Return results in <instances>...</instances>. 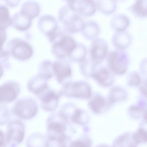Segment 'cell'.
<instances>
[{
  "instance_id": "obj_11",
  "label": "cell",
  "mask_w": 147,
  "mask_h": 147,
  "mask_svg": "<svg viewBox=\"0 0 147 147\" xmlns=\"http://www.w3.org/2000/svg\"><path fill=\"white\" fill-rule=\"evenodd\" d=\"M39 29L52 42L61 32L55 19L49 15H45L40 18L38 23Z\"/></svg>"
},
{
  "instance_id": "obj_29",
  "label": "cell",
  "mask_w": 147,
  "mask_h": 147,
  "mask_svg": "<svg viewBox=\"0 0 147 147\" xmlns=\"http://www.w3.org/2000/svg\"><path fill=\"white\" fill-rule=\"evenodd\" d=\"M87 53L85 46L82 43H78L68 57L73 61L81 62L86 58Z\"/></svg>"
},
{
  "instance_id": "obj_39",
  "label": "cell",
  "mask_w": 147,
  "mask_h": 147,
  "mask_svg": "<svg viewBox=\"0 0 147 147\" xmlns=\"http://www.w3.org/2000/svg\"><path fill=\"white\" fill-rule=\"evenodd\" d=\"M7 59L4 57L2 55L0 54V78L2 76L3 71L1 63L3 61H5Z\"/></svg>"
},
{
  "instance_id": "obj_38",
  "label": "cell",
  "mask_w": 147,
  "mask_h": 147,
  "mask_svg": "<svg viewBox=\"0 0 147 147\" xmlns=\"http://www.w3.org/2000/svg\"><path fill=\"white\" fill-rule=\"evenodd\" d=\"M6 146L5 134L2 130L0 129V147H6Z\"/></svg>"
},
{
  "instance_id": "obj_16",
  "label": "cell",
  "mask_w": 147,
  "mask_h": 147,
  "mask_svg": "<svg viewBox=\"0 0 147 147\" xmlns=\"http://www.w3.org/2000/svg\"><path fill=\"white\" fill-rule=\"evenodd\" d=\"M132 36L127 31L125 30L115 32L113 35L111 41L113 45L116 49L124 50L130 45Z\"/></svg>"
},
{
  "instance_id": "obj_23",
  "label": "cell",
  "mask_w": 147,
  "mask_h": 147,
  "mask_svg": "<svg viewBox=\"0 0 147 147\" xmlns=\"http://www.w3.org/2000/svg\"><path fill=\"white\" fill-rule=\"evenodd\" d=\"M95 1L96 9L104 14H111L117 9V3L116 1L98 0Z\"/></svg>"
},
{
  "instance_id": "obj_35",
  "label": "cell",
  "mask_w": 147,
  "mask_h": 147,
  "mask_svg": "<svg viewBox=\"0 0 147 147\" xmlns=\"http://www.w3.org/2000/svg\"><path fill=\"white\" fill-rule=\"evenodd\" d=\"M6 108L3 107V110H0V126L8 123L10 121V115Z\"/></svg>"
},
{
  "instance_id": "obj_3",
  "label": "cell",
  "mask_w": 147,
  "mask_h": 147,
  "mask_svg": "<svg viewBox=\"0 0 147 147\" xmlns=\"http://www.w3.org/2000/svg\"><path fill=\"white\" fill-rule=\"evenodd\" d=\"M52 42V52L56 57L61 59L68 56L77 44L71 36L61 32Z\"/></svg>"
},
{
  "instance_id": "obj_2",
  "label": "cell",
  "mask_w": 147,
  "mask_h": 147,
  "mask_svg": "<svg viewBox=\"0 0 147 147\" xmlns=\"http://www.w3.org/2000/svg\"><path fill=\"white\" fill-rule=\"evenodd\" d=\"M58 14L59 19L68 32H76L83 28L85 22L83 19L68 5L62 7Z\"/></svg>"
},
{
  "instance_id": "obj_33",
  "label": "cell",
  "mask_w": 147,
  "mask_h": 147,
  "mask_svg": "<svg viewBox=\"0 0 147 147\" xmlns=\"http://www.w3.org/2000/svg\"><path fill=\"white\" fill-rule=\"evenodd\" d=\"M90 139L87 136L83 135L72 140L69 147H91Z\"/></svg>"
},
{
  "instance_id": "obj_9",
  "label": "cell",
  "mask_w": 147,
  "mask_h": 147,
  "mask_svg": "<svg viewBox=\"0 0 147 147\" xmlns=\"http://www.w3.org/2000/svg\"><path fill=\"white\" fill-rule=\"evenodd\" d=\"M62 95L60 90H55L49 87L39 96L40 106L44 111H53L58 107L59 100Z\"/></svg>"
},
{
  "instance_id": "obj_32",
  "label": "cell",
  "mask_w": 147,
  "mask_h": 147,
  "mask_svg": "<svg viewBox=\"0 0 147 147\" xmlns=\"http://www.w3.org/2000/svg\"><path fill=\"white\" fill-rule=\"evenodd\" d=\"M77 108L76 106L72 102L66 103L60 107L58 112L69 123L71 116Z\"/></svg>"
},
{
  "instance_id": "obj_12",
  "label": "cell",
  "mask_w": 147,
  "mask_h": 147,
  "mask_svg": "<svg viewBox=\"0 0 147 147\" xmlns=\"http://www.w3.org/2000/svg\"><path fill=\"white\" fill-rule=\"evenodd\" d=\"M68 6L74 11L86 16H91L96 9L95 1H68Z\"/></svg>"
},
{
  "instance_id": "obj_40",
  "label": "cell",
  "mask_w": 147,
  "mask_h": 147,
  "mask_svg": "<svg viewBox=\"0 0 147 147\" xmlns=\"http://www.w3.org/2000/svg\"><path fill=\"white\" fill-rule=\"evenodd\" d=\"M96 147H110L108 145L105 144H99Z\"/></svg>"
},
{
  "instance_id": "obj_5",
  "label": "cell",
  "mask_w": 147,
  "mask_h": 147,
  "mask_svg": "<svg viewBox=\"0 0 147 147\" xmlns=\"http://www.w3.org/2000/svg\"><path fill=\"white\" fill-rule=\"evenodd\" d=\"M38 106L35 101L31 98H24L17 101L12 109L13 113L19 118L29 120L36 114Z\"/></svg>"
},
{
  "instance_id": "obj_8",
  "label": "cell",
  "mask_w": 147,
  "mask_h": 147,
  "mask_svg": "<svg viewBox=\"0 0 147 147\" xmlns=\"http://www.w3.org/2000/svg\"><path fill=\"white\" fill-rule=\"evenodd\" d=\"M8 51L14 57L21 61L30 58L33 53L31 46L27 42L19 38L11 39L8 45Z\"/></svg>"
},
{
  "instance_id": "obj_30",
  "label": "cell",
  "mask_w": 147,
  "mask_h": 147,
  "mask_svg": "<svg viewBox=\"0 0 147 147\" xmlns=\"http://www.w3.org/2000/svg\"><path fill=\"white\" fill-rule=\"evenodd\" d=\"M7 8L3 5H0V28L6 29L12 24Z\"/></svg>"
},
{
  "instance_id": "obj_26",
  "label": "cell",
  "mask_w": 147,
  "mask_h": 147,
  "mask_svg": "<svg viewBox=\"0 0 147 147\" xmlns=\"http://www.w3.org/2000/svg\"><path fill=\"white\" fill-rule=\"evenodd\" d=\"M20 11L32 19L39 14V7L38 4L35 2L28 1L23 4Z\"/></svg>"
},
{
  "instance_id": "obj_18",
  "label": "cell",
  "mask_w": 147,
  "mask_h": 147,
  "mask_svg": "<svg viewBox=\"0 0 147 147\" xmlns=\"http://www.w3.org/2000/svg\"><path fill=\"white\" fill-rule=\"evenodd\" d=\"M130 20L127 15L122 13H117L111 18L110 25L111 28L116 32L125 30L129 25Z\"/></svg>"
},
{
  "instance_id": "obj_1",
  "label": "cell",
  "mask_w": 147,
  "mask_h": 147,
  "mask_svg": "<svg viewBox=\"0 0 147 147\" xmlns=\"http://www.w3.org/2000/svg\"><path fill=\"white\" fill-rule=\"evenodd\" d=\"M60 90L62 95L69 98L88 99L92 94L89 85L82 81L65 82L63 84Z\"/></svg>"
},
{
  "instance_id": "obj_14",
  "label": "cell",
  "mask_w": 147,
  "mask_h": 147,
  "mask_svg": "<svg viewBox=\"0 0 147 147\" xmlns=\"http://www.w3.org/2000/svg\"><path fill=\"white\" fill-rule=\"evenodd\" d=\"M53 68L54 75L59 84L62 83L71 76L72 70L70 65L64 60L59 59L53 62Z\"/></svg>"
},
{
  "instance_id": "obj_10",
  "label": "cell",
  "mask_w": 147,
  "mask_h": 147,
  "mask_svg": "<svg viewBox=\"0 0 147 147\" xmlns=\"http://www.w3.org/2000/svg\"><path fill=\"white\" fill-rule=\"evenodd\" d=\"M108 50V45L107 41L103 38H96L93 39L89 46V58L100 64L106 57Z\"/></svg>"
},
{
  "instance_id": "obj_31",
  "label": "cell",
  "mask_w": 147,
  "mask_h": 147,
  "mask_svg": "<svg viewBox=\"0 0 147 147\" xmlns=\"http://www.w3.org/2000/svg\"><path fill=\"white\" fill-rule=\"evenodd\" d=\"M106 102L103 97L100 95H96L90 101L88 105L92 111L98 113L105 107Z\"/></svg>"
},
{
  "instance_id": "obj_34",
  "label": "cell",
  "mask_w": 147,
  "mask_h": 147,
  "mask_svg": "<svg viewBox=\"0 0 147 147\" xmlns=\"http://www.w3.org/2000/svg\"><path fill=\"white\" fill-rule=\"evenodd\" d=\"M135 136L138 144L146 143L147 141V131L144 128H139L134 132Z\"/></svg>"
},
{
  "instance_id": "obj_6",
  "label": "cell",
  "mask_w": 147,
  "mask_h": 147,
  "mask_svg": "<svg viewBox=\"0 0 147 147\" xmlns=\"http://www.w3.org/2000/svg\"><path fill=\"white\" fill-rule=\"evenodd\" d=\"M106 57L109 67L115 72L121 74L126 71L129 58L124 50L116 49L111 51L108 52Z\"/></svg>"
},
{
  "instance_id": "obj_27",
  "label": "cell",
  "mask_w": 147,
  "mask_h": 147,
  "mask_svg": "<svg viewBox=\"0 0 147 147\" xmlns=\"http://www.w3.org/2000/svg\"><path fill=\"white\" fill-rule=\"evenodd\" d=\"M46 138L42 133L34 132L27 138L26 147H45Z\"/></svg>"
},
{
  "instance_id": "obj_24",
  "label": "cell",
  "mask_w": 147,
  "mask_h": 147,
  "mask_svg": "<svg viewBox=\"0 0 147 147\" xmlns=\"http://www.w3.org/2000/svg\"><path fill=\"white\" fill-rule=\"evenodd\" d=\"M89 117L87 113L83 110L77 108L71 116L69 124L84 126L87 123Z\"/></svg>"
},
{
  "instance_id": "obj_19",
  "label": "cell",
  "mask_w": 147,
  "mask_h": 147,
  "mask_svg": "<svg viewBox=\"0 0 147 147\" xmlns=\"http://www.w3.org/2000/svg\"><path fill=\"white\" fill-rule=\"evenodd\" d=\"M45 147H69L72 141L66 134L57 136L45 137Z\"/></svg>"
},
{
  "instance_id": "obj_7",
  "label": "cell",
  "mask_w": 147,
  "mask_h": 147,
  "mask_svg": "<svg viewBox=\"0 0 147 147\" xmlns=\"http://www.w3.org/2000/svg\"><path fill=\"white\" fill-rule=\"evenodd\" d=\"M46 125L45 136H56L66 134L69 127L68 121L58 112L50 115L47 119Z\"/></svg>"
},
{
  "instance_id": "obj_13",
  "label": "cell",
  "mask_w": 147,
  "mask_h": 147,
  "mask_svg": "<svg viewBox=\"0 0 147 147\" xmlns=\"http://www.w3.org/2000/svg\"><path fill=\"white\" fill-rule=\"evenodd\" d=\"M20 88L14 82H8L0 86V103L11 102L19 95Z\"/></svg>"
},
{
  "instance_id": "obj_37",
  "label": "cell",
  "mask_w": 147,
  "mask_h": 147,
  "mask_svg": "<svg viewBox=\"0 0 147 147\" xmlns=\"http://www.w3.org/2000/svg\"><path fill=\"white\" fill-rule=\"evenodd\" d=\"M7 38L5 29L0 28V52L2 50L3 45Z\"/></svg>"
},
{
  "instance_id": "obj_28",
  "label": "cell",
  "mask_w": 147,
  "mask_h": 147,
  "mask_svg": "<svg viewBox=\"0 0 147 147\" xmlns=\"http://www.w3.org/2000/svg\"><path fill=\"white\" fill-rule=\"evenodd\" d=\"M92 76L99 83L103 86H109L113 83V77L109 71L106 68H102Z\"/></svg>"
},
{
  "instance_id": "obj_36",
  "label": "cell",
  "mask_w": 147,
  "mask_h": 147,
  "mask_svg": "<svg viewBox=\"0 0 147 147\" xmlns=\"http://www.w3.org/2000/svg\"><path fill=\"white\" fill-rule=\"evenodd\" d=\"M129 78V84L132 86L138 85L140 82V79L138 75L135 73L131 74Z\"/></svg>"
},
{
  "instance_id": "obj_25",
  "label": "cell",
  "mask_w": 147,
  "mask_h": 147,
  "mask_svg": "<svg viewBox=\"0 0 147 147\" xmlns=\"http://www.w3.org/2000/svg\"><path fill=\"white\" fill-rule=\"evenodd\" d=\"M53 62L48 60L40 62L37 68V74L47 80L52 78L54 76Z\"/></svg>"
},
{
  "instance_id": "obj_22",
  "label": "cell",
  "mask_w": 147,
  "mask_h": 147,
  "mask_svg": "<svg viewBox=\"0 0 147 147\" xmlns=\"http://www.w3.org/2000/svg\"><path fill=\"white\" fill-rule=\"evenodd\" d=\"M147 0H135L128 9L136 17L140 19L147 17Z\"/></svg>"
},
{
  "instance_id": "obj_20",
  "label": "cell",
  "mask_w": 147,
  "mask_h": 147,
  "mask_svg": "<svg viewBox=\"0 0 147 147\" xmlns=\"http://www.w3.org/2000/svg\"><path fill=\"white\" fill-rule=\"evenodd\" d=\"M12 24L17 29L20 31H25L30 26L32 19L20 11H18L12 16Z\"/></svg>"
},
{
  "instance_id": "obj_17",
  "label": "cell",
  "mask_w": 147,
  "mask_h": 147,
  "mask_svg": "<svg viewBox=\"0 0 147 147\" xmlns=\"http://www.w3.org/2000/svg\"><path fill=\"white\" fill-rule=\"evenodd\" d=\"M139 144L134 133H124L116 138L112 147H136Z\"/></svg>"
},
{
  "instance_id": "obj_21",
  "label": "cell",
  "mask_w": 147,
  "mask_h": 147,
  "mask_svg": "<svg viewBox=\"0 0 147 147\" xmlns=\"http://www.w3.org/2000/svg\"><path fill=\"white\" fill-rule=\"evenodd\" d=\"M100 27L98 23L95 21L90 20L86 22L81 30L84 37L88 40L93 39L99 35Z\"/></svg>"
},
{
  "instance_id": "obj_4",
  "label": "cell",
  "mask_w": 147,
  "mask_h": 147,
  "mask_svg": "<svg viewBox=\"0 0 147 147\" xmlns=\"http://www.w3.org/2000/svg\"><path fill=\"white\" fill-rule=\"evenodd\" d=\"M25 134V126L20 120L14 119L7 123L5 138L7 145L17 147L23 141Z\"/></svg>"
},
{
  "instance_id": "obj_15",
  "label": "cell",
  "mask_w": 147,
  "mask_h": 147,
  "mask_svg": "<svg viewBox=\"0 0 147 147\" xmlns=\"http://www.w3.org/2000/svg\"><path fill=\"white\" fill-rule=\"evenodd\" d=\"M48 81L37 74L29 79L27 88L30 92L38 96L49 87Z\"/></svg>"
}]
</instances>
